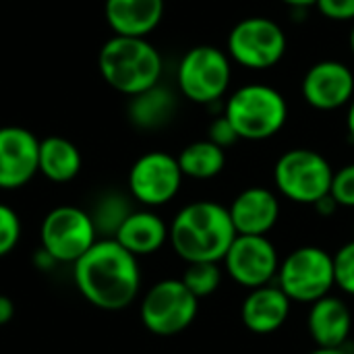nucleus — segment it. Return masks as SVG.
Segmentation results:
<instances>
[{"instance_id": "9b49d317", "label": "nucleus", "mask_w": 354, "mask_h": 354, "mask_svg": "<svg viewBox=\"0 0 354 354\" xmlns=\"http://www.w3.org/2000/svg\"><path fill=\"white\" fill-rule=\"evenodd\" d=\"M224 272L245 288H261L278 278L280 257L268 236L236 234L226 257Z\"/></svg>"}, {"instance_id": "473e14b6", "label": "nucleus", "mask_w": 354, "mask_h": 354, "mask_svg": "<svg viewBox=\"0 0 354 354\" xmlns=\"http://www.w3.org/2000/svg\"><path fill=\"white\" fill-rule=\"evenodd\" d=\"M309 354H351L346 351V346H342V348H315L313 353Z\"/></svg>"}, {"instance_id": "39448f33", "label": "nucleus", "mask_w": 354, "mask_h": 354, "mask_svg": "<svg viewBox=\"0 0 354 354\" xmlns=\"http://www.w3.org/2000/svg\"><path fill=\"white\" fill-rule=\"evenodd\" d=\"M334 170L330 162L313 149H290L280 156L274 168L278 191L305 205H315L322 197L330 195Z\"/></svg>"}, {"instance_id": "c85d7f7f", "label": "nucleus", "mask_w": 354, "mask_h": 354, "mask_svg": "<svg viewBox=\"0 0 354 354\" xmlns=\"http://www.w3.org/2000/svg\"><path fill=\"white\" fill-rule=\"evenodd\" d=\"M236 139H239V135H236L234 127L230 124V120H228L226 116H220V118H216V120L212 122V127H209V141H212V143H216V145H220L222 149H226V147H230Z\"/></svg>"}, {"instance_id": "cd10ccee", "label": "nucleus", "mask_w": 354, "mask_h": 354, "mask_svg": "<svg viewBox=\"0 0 354 354\" xmlns=\"http://www.w3.org/2000/svg\"><path fill=\"white\" fill-rule=\"evenodd\" d=\"M315 6L322 10V15H326L332 21L354 19V0H317Z\"/></svg>"}, {"instance_id": "1a4fd4ad", "label": "nucleus", "mask_w": 354, "mask_h": 354, "mask_svg": "<svg viewBox=\"0 0 354 354\" xmlns=\"http://www.w3.org/2000/svg\"><path fill=\"white\" fill-rule=\"evenodd\" d=\"M230 60L216 46L191 48L178 64V87L197 104L218 102L230 85Z\"/></svg>"}, {"instance_id": "ddd939ff", "label": "nucleus", "mask_w": 354, "mask_h": 354, "mask_svg": "<svg viewBox=\"0 0 354 354\" xmlns=\"http://www.w3.org/2000/svg\"><path fill=\"white\" fill-rule=\"evenodd\" d=\"M37 172L39 139L23 127H0V189H21Z\"/></svg>"}, {"instance_id": "72a5a7b5", "label": "nucleus", "mask_w": 354, "mask_h": 354, "mask_svg": "<svg viewBox=\"0 0 354 354\" xmlns=\"http://www.w3.org/2000/svg\"><path fill=\"white\" fill-rule=\"evenodd\" d=\"M290 6H299V8H305V6H311V4H317V0H282Z\"/></svg>"}, {"instance_id": "2eb2a0df", "label": "nucleus", "mask_w": 354, "mask_h": 354, "mask_svg": "<svg viewBox=\"0 0 354 354\" xmlns=\"http://www.w3.org/2000/svg\"><path fill=\"white\" fill-rule=\"evenodd\" d=\"M228 214L236 234L268 236V232L278 224L280 201L266 187H249L234 197Z\"/></svg>"}, {"instance_id": "f257e3e1", "label": "nucleus", "mask_w": 354, "mask_h": 354, "mask_svg": "<svg viewBox=\"0 0 354 354\" xmlns=\"http://www.w3.org/2000/svg\"><path fill=\"white\" fill-rule=\"evenodd\" d=\"M75 286L81 297L102 311H122L139 295L141 270L133 253L114 239H100L73 263Z\"/></svg>"}, {"instance_id": "2f4dec72", "label": "nucleus", "mask_w": 354, "mask_h": 354, "mask_svg": "<svg viewBox=\"0 0 354 354\" xmlns=\"http://www.w3.org/2000/svg\"><path fill=\"white\" fill-rule=\"evenodd\" d=\"M346 129H348V135L354 139V97L351 100V108L346 114Z\"/></svg>"}, {"instance_id": "bb28decb", "label": "nucleus", "mask_w": 354, "mask_h": 354, "mask_svg": "<svg viewBox=\"0 0 354 354\" xmlns=\"http://www.w3.org/2000/svg\"><path fill=\"white\" fill-rule=\"evenodd\" d=\"M330 195L340 207H354V164H348L334 172Z\"/></svg>"}, {"instance_id": "7c9ffc66", "label": "nucleus", "mask_w": 354, "mask_h": 354, "mask_svg": "<svg viewBox=\"0 0 354 354\" xmlns=\"http://www.w3.org/2000/svg\"><path fill=\"white\" fill-rule=\"evenodd\" d=\"M12 317H15V303L8 297L0 295V326H6Z\"/></svg>"}, {"instance_id": "412c9836", "label": "nucleus", "mask_w": 354, "mask_h": 354, "mask_svg": "<svg viewBox=\"0 0 354 354\" xmlns=\"http://www.w3.org/2000/svg\"><path fill=\"white\" fill-rule=\"evenodd\" d=\"M174 95L166 87H160V83L139 95H133L129 104V116L133 124L147 131L164 127L174 116Z\"/></svg>"}, {"instance_id": "6ab92c4d", "label": "nucleus", "mask_w": 354, "mask_h": 354, "mask_svg": "<svg viewBox=\"0 0 354 354\" xmlns=\"http://www.w3.org/2000/svg\"><path fill=\"white\" fill-rule=\"evenodd\" d=\"M168 236H170V228L166 226V222L158 214L143 209V212H133L124 220L114 241L135 257H141L160 251L168 241Z\"/></svg>"}, {"instance_id": "dca6fc26", "label": "nucleus", "mask_w": 354, "mask_h": 354, "mask_svg": "<svg viewBox=\"0 0 354 354\" xmlns=\"http://www.w3.org/2000/svg\"><path fill=\"white\" fill-rule=\"evenodd\" d=\"M309 334L317 348H342L353 332V313L338 297H324L309 309Z\"/></svg>"}, {"instance_id": "20e7f679", "label": "nucleus", "mask_w": 354, "mask_h": 354, "mask_svg": "<svg viewBox=\"0 0 354 354\" xmlns=\"http://www.w3.org/2000/svg\"><path fill=\"white\" fill-rule=\"evenodd\" d=\"M224 116L234 127L239 139L261 141L274 137L288 118V106L282 93L270 85H245L228 102Z\"/></svg>"}, {"instance_id": "423d86ee", "label": "nucleus", "mask_w": 354, "mask_h": 354, "mask_svg": "<svg viewBox=\"0 0 354 354\" xmlns=\"http://www.w3.org/2000/svg\"><path fill=\"white\" fill-rule=\"evenodd\" d=\"M276 280L290 301L313 305L336 286L334 255L319 247H301L280 261Z\"/></svg>"}, {"instance_id": "aec40b11", "label": "nucleus", "mask_w": 354, "mask_h": 354, "mask_svg": "<svg viewBox=\"0 0 354 354\" xmlns=\"http://www.w3.org/2000/svg\"><path fill=\"white\" fill-rule=\"evenodd\" d=\"M81 151L64 137L39 141V172L52 183H68L81 172Z\"/></svg>"}, {"instance_id": "6e6552de", "label": "nucleus", "mask_w": 354, "mask_h": 354, "mask_svg": "<svg viewBox=\"0 0 354 354\" xmlns=\"http://www.w3.org/2000/svg\"><path fill=\"white\" fill-rule=\"evenodd\" d=\"M199 309V299L183 280L153 284L141 301V322L156 336H174L187 330Z\"/></svg>"}, {"instance_id": "f704fd0d", "label": "nucleus", "mask_w": 354, "mask_h": 354, "mask_svg": "<svg viewBox=\"0 0 354 354\" xmlns=\"http://www.w3.org/2000/svg\"><path fill=\"white\" fill-rule=\"evenodd\" d=\"M351 50H353V54H354V27H353V31H351Z\"/></svg>"}, {"instance_id": "4be33fe9", "label": "nucleus", "mask_w": 354, "mask_h": 354, "mask_svg": "<svg viewBox=\"0 0 354 354\" xmlns=\"http://www.w3.org/2000/svg\"><path fill=\"white\" fill-rule=\"evenodd\" d=\"M176 160H178L183 174L189 178H197V180L214 178L226 166L224 149L220 145L212 143L209 139L195 141V143L187 145Z\"/></svg>"}, {"instance_id": "c756f323", "label": "nucleus", "mask_w": 354, "mask_h": 354, "mask_svg": "<svg viewBox=\"0 0 354 354\" xmlns=\"http://www.w3.org/2000/svg\"><path fill=\"white\" fill-rule=\"evenodd\" d=\"M313 207H315V212H317L319 216H332V214H336V209H338L340 205L336 203V199H334L332 195H326V197H322Z\"/></svg>"}, {"instance_id": "a878e982", "label": "nucleus", "mask_w": 354, "mask_h": 354, "mask_svg": "<svg viewBox=\"0 0 354 354\" xmlns=\"http://www.w3.org/2000/svg\"><path fill=\"white\" fill-rule=\"evenodd\" d=\"M21 239V220L17 212L0 203V257L8 255Z\"/></svg>"}, {"instance_id": "f03ea898", "label": "nucleus", "mask_w": 354, "mask_h": 354, "mask_svg": "<svg viewBox=\"0 0 354 354\" xmlns=\"http://www.w3.org/2000/svg\"><path fill=\"white\" fill-rule=\"evenodd\" d=\"M236 230L228 207L216 201H195L185 205L170 224L172 249L187 263L214 261L222 263Z\"/></svg>"}, {"instance_id": "b1692460", "label": "nucleus", "mask_w": 354, "mask_h": 354, "mask_svg": "<svg viewBox=\"0 0 354 354\" xmlns=\"http://www.w3.org/2000/svg\"><path fill=\"white\" fill-rule=\"evenodd\" d=\"M180 280L197 299H203V297L214 295L220 288L222 268H220V263H214V261L187 263V270Z\"/></svg>"}, {"instance_id": "4468645a", "label": "nucleus", "mask_w": 354, "mask_h": 354, "mask_svg": "<svg viewBox=\"0 0 354 354\" xmlns=\"http://www.w3.org/2000/svg\"><path fill=\"white\" fill-rule=\"evenodd\" d=\"M303 95L317 110H336L354 97L353 71L338 60L315 62L303 79Z\"/></svg>"}, {"instance_id": "a211bd4d", "label": "nucleus", "mask_w": 354, "mask_h": 354, "mask_svg": "<svg viewBox=\"0 0 354 354\" xmlns=\"http://www.w3.org/2000/svg\"><path fill=\"white\" fill-rule=\"evenodd\" d=\"M104 12L114 35L147 37L164 17V0H106Z\"/></svg>"}, {"instance_id": "c9c22d12", "label": "nucleus", "mask_w": 354, "mask_h": 354, "mask_svg": "<svg viewBox=\"0 0 354 354\" xmlns=\"http://www.w3.org/2000/svg\"><path fill=\"white\" fill-rule=\"evenodd\" d=\"M353 232H354V228H353Z\"/></svg>"}, {"instance_id": "0eeeda50", "label": "nucleus", "mask_w": 354, "mask_h": 354, "mask_svg": "<svg viewBox=\"0 0 354 354\" xmlns=\"http://www.w3.org/2000/svg\"><path fill=\"white\" fill-rule=\"evenodd\" d=\"M89 212L75 205H60L48 212L39 228L41 249L56 263H75L97 243Z\"/></svg>"}, {"instance_id": "f8f14e48", "label": "nucleus", "mask_w": 354, "mask_h": 354, "mask_svg": "<svg viewBox=\"0 0 354 354\" xmlns=\"http://www.w3.org/2000/svg\"><path fill=\"white\" fill-rule=\"evenodd\" d=\"M178 160L166 151H149L141 156L129 172V189L135 201L158 207L172 201L183 185Z\"/></svg>"}, {"instance_id": "7ed1b4c3", "label": "nucleus", "mask_w": 354, "mask_h": 354, "mask_svg": "<svg viewBox=\"0 0 354 354\" xmlns=\"http://www.w3.org/2000/svg\"><path fill=\"white\" fill-rule=\"evenodd\" d=\"M97 66L104 81L133 97L160 83L162 56L145 37H110L97 56Z\"/></svg>"}, {"instance_id": "f3484780", "label": "nucleus", "mask_w": 354, "mask_h": 354, "mask_svg": "<svg viewBox=\"0 0 354 354\" xmlns=\"http://www.w3.org/2000/svg\"><path fill=\"white\" fill-rule=\"evenodd\" d=\"M292 301L282 292V288L276 284H268L261 288H253L241 309L243 324L253 334H272L280 330L288 315H290Z\"/></svg>"}, {"instance_id": "9d476101", "label": "nucleus", "mask_w": 354, "mask_h": 354, "mask_svg": "<svg viewBox=\"0 0 354 354\" xmlns=\"http://www.w3.org/2000/svg\"><path fill=\"white\" fill-rule=\"evenodd\" d=\"M228 52L245 68L266 71L282 60L286 52V35L276 21L249 17L232 27L228 35Z\"/></svg>"}, {"instance_id": "393cba45", "label": "nucleus", "mask_w": 354, "mask_h": 354, "mask_svg": "<svg viewBox=\"0 0 354 354\" xmlns=\"http://www.w3.org/2000/svg\"><path fill=\"white\" fill-rule=\"evenodd\" d=\"M334 280L342 292L354 297V239L334 255Z\"/></svg>"}, {"instance_id": "5701e85b", "label": "nucleus", "mask_w": 354, "mask_h": 354, "mask_svg": "<svg viewBox=\"0 0 354 354\" xmlns=\"http://www.w3.org/2000/svg\"><path fill=\"white\" fill-rule=\"evenodd\" d=\"M133 214L131 201L120 193H104L89 212L97 236L114 239L124 220Z\"/></svg>"}]
</instances>
